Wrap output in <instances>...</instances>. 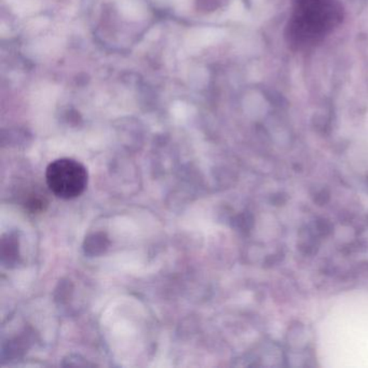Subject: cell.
<instances>
[{
	"label": "cell",
	"mask_w": 368,
	"mask_h": 368,
	"mask_svg": "<svg viewBox=\"0 0 368 368\" xmlns=\"http://www.w3.org/2000/svg\"><path fill=\"white\" fill-rule=\"evenodd\" d=\"M88 171L79 161L61 158L53 161L45 171L48 187L57 198L75 199L88 186Z\"/></svg>",
	"instance_id": "cell-1"
},
{
	"label": "cell",
	"mask_w": 368,
	"mask_h": 368,
	"mask_svg": "<svg viewBox=\"0 0 368 368\" xmlns=\"http://www.w3.org/2000/svg\"><path fill=\"white\" fill-rule=\"evenodd\" d=\"M335 12L330 0H301L294 18V28L311 39L322 36L333 26Z\"/></svg>",
	"instance_id": "cell-2"
},
{
	"label": "cell",
	"mask_w": 368,
	"mask_h": 368,
	"mask_svg": "<svg viewBox=\"0 0 368 368\" xmlns=\"http://www.w3.org/2000/svg\"><path fill=\"white\" fill-rule=\"evenodd\" d=\"M18 240L13 233H8L1 240V262L9 267L18 262Z\"/></svg>",
	"instance_id": "cell-3"
},
{
	"label": "cell",
	"mask_w": 368,
	"mask_h": 368,
	"mask_svg": "<svg viewBox=\"0 0 368 368\" xmlns=\"http://www.w3.org/2000/svg\"><path fill=\"white\" fill-rule=\"evenodd\" d=\"M109 241L106 235L103 233H92L86 238L84 244V250L86 255L99 256L105 253L108 247Z\"/></svg>",
	"instance_id": "cell-4"
}]
</instances>
